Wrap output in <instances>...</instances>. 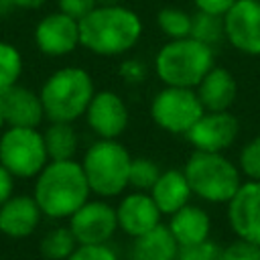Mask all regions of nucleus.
I'll return each mask as SVG.
<instances>
[{
	"label": "nucleus",
	"mask_w": 260,
	"mask_h": 260,
	"mask_svg": "<svg viewBox=\"0 0 260 260\" xmlns=\"http://www.w3.org/2000/svg\"><path fill=\"white\" fill-rule=\"evenodd\" d=\"M140 37L142 18L124 4L95 6L79 20V47L98 57L126 55L138 45Z\"/></svg>",
	"instance_id": "1"
},
{
	"label": "nucleus",
	"mask_w": 260,
	"mask_h": 260,
	"mask_svg": "<svg viewBox=\"0 0 260 260\" xmlns=\"http://www.w3.org/2000/svg\"><path fill=\"white\" fill-rule=\"evenodd\" d=\"M35 179L32 197L43 215L53 219L71 217L91 193L81 162L75 158L49 160Z\"/></svg>",
	"instance_id": "2"
},
{
	"label": "nucleus",
	"mask_w": 260,
	"mask_h": 260,
	"mask_svg": "<svg viewBox=\"0 0 260 260\" xmlns=\"http://www.w3.org/2000/svg\"><path fill=\"white\" fill-rule=\"evenodd\" d=\"M215 65V49L193 37L167 41L152 59L154 75L162 85L195 89L207 71Z\"/></svg>",
	"instance_id": "3"
},
{
	"label": "nucleus",
	"mask_w": 260,
	"mask_h": 260,
	"mask_svg": "<svg viewBox=\"0 0 260 260\" xmlns=\"http://www.w3.org/2000/svg\"><path fill=\"white\" fill-rule=\"evenodd\" d=\"M95 93L91 75L81 67H61L53 71L39 95L43 102L45 118L49 122H75L85 116V110Z\"/></svg>",
	"instance_id": "4"
},
{
	"label": "nucleus",
	"mask_w": 260,
	"mask_h": 260,
	"mask_svg": "<svg viewBox=\"0 0 260 260\" xmlns=\"http://www.w3.org/2000/svg\"><path fill=\"white\" fill-rule=\"evenodd\" d=\"M183 173L195 197L207 203H228L244 183L238 162L223 152L193 150Z\"/></svg>",
	"instance_id": "5"
},
{
	"label": "nucleus",
	"mask_w": 260,
	"mask_h": 260,
	"mask_svg": "<svg viewBox=\"0 0 260 260\" xmlns=\"http://www.w3.org/2000/svg\"><path fill=\"white\" fill-rule=\"evenodd\" d=\"M132 156L120 140L98 138L87 146L81 158V169L85 173L91 193L108 199L126 191L130 177Z\"/></svg>",
	"instance_id": "6"
},
{
	"label": "nucleus",
	"mask_w": 260,
	"mask_h": 260,
	"mask_svg": "<svg viewBox=\"0 0 260 260\" xmlns=\"http://www.w3.org/2000/svg\"><path fill=\"white\" fill-rule=\"evenodd\" d=\"M47 162H49V154L43 132L39 128L8 126V130L2 132L0 165L6 167L12 173V177H20V179L37 177Z\"/></svg>",
	"instance_id": "7"
},
{
	"label": "nucleus",
	"mask_w": 260,
	"mask_h": 260,
	"mask_svg": "<svg viewBox=\"0 0 260 260\" xmlns=\"http://www.w3.org/2000/svg\"><path fill=\"white\" fill-rule=\"evenodd\" d=\"M203 114L205 110L197 91L189 87L162 85V89H158L150 102L152 122L160 130L175 136H185Z\"/></svg>",
	"instance_id": "8"
},
{
	"label": "nucleus",
	"mask_w": 260,
	"mask_h": 260,
	"mask_svg": "<svg viewBox=\"0 0 260 260\" xmlns=\"http://www.w3.org/2000/svg\"><path fill=\"white\" fill-rule=\"evenodd\" d=\"M85 122L98 138L118 140L130 124L128 104L120 93L112 89H100L93 93L85 110Z\"/></svg>",
	"instance_id": "9"
},
{
	"label": "nucleus",
	"mask_w": 260,
	"mask_h": 260,
	"mask_svg": "<svg viewBox=\"0 0 260 260\" xmlns=\"http://www.w3.org/2000/svg\"><path fill=\"white\" fill-rule=\"evenodd\" d=\"M225 41L242 55H260V0H236L223 14Z\"/></svg>",
	"instance_id": "10"
},
{
	"label": "nucleus",
	"mask_w": 260,
	"mask_h": 260,
	"mask_svg": "<svg viewBox=\"0 0 260 260\" xmlns=\"http://www.w3.org/2000/svg\"><path fill=\"white\" fill-rule=\"evenodd\" d=\"M69 230L77 244H108L118 230L116 207L104 199H87L69 217Z\"/></svg>",
	"instance_id": "11"
},
{
	"label": "nucleus",
	"mask_w": 260,
	"mask_h": 260,
	"mask_svg": "<svg viewBox=\"0 0 260 260\" xmlns=\"http://www.w3.org/2000/svg\"><path fill=\"white\" fill-rule=\"evenodd\" d=\"M238 134H240V122L230 110H225V112H205L185 134V138L193 146V150L225 152L236 142Z\"/></svg>",
	"instance_id": "12"
},
{
	"label": "nucleus",
	"mask_w": 260,
	"mask_h": 260,
	"mask_svg": "<svg viewBox=\"0 0 260 260\" xmlns=\"http://www.w3.org/2000/svg\"><path fill=\"white\" fill-rule=\"evenodd\" d=\"M35 45L47 57H65L79 47V20L49 12L35 26Z\"/></svg>",
	"instance_id": "13"
},
{
	"label": "nucleus",
	"mask_w": 260,
	"mask_h": 260,
	"mask_svg": "<svg viewBox=\"0 0 260 260\" xmlns=\"http://www.w3.org/2000/svg\"><path fill=\"white\" fill-rule=\"evenodd\" d=\"M228 221L240 240L260 246V181H244L228 201Z\"/></svg>",
	"instance_id": "14"
},
{
	"label": "nucleus",
	"mask_w": 260,
	"mask_h": 260,
	"mask_svg": "<svg viewBox=\"0 0 260 260\" xmlns=\"http://www.w3.org/2000/svg\"><path fill=\"white\" fill-rule=\"evenodd\" d=\"M116 217H118V228L132 236L138 238L152 228L160 223V209L156 207L154 199L146 191H132L120 199L116 205Z\"/></svg>",
	"instance_id": "15"
},
{
	"label": "nucleus",
	"mask_w": 260,
	"mask_h": 260,
	"mask_svg": "<svg viewBox=\"0 0 260 260\" xmlns=\"http://www.w3.org/2000/svg\"><path fill=\"white\" fill-rule=\"evenodd\" d=\"M0 106L4 114V124L8 126L39 128V124L45 120L41 95L18 83L0 93Z\"/></svg>",
	"instance_id": "16"
},
{
	"label": "nucleus",
	"mask_w": 260,
	"mask_h": 260,
	"mask_svg": "<svg viewBox=\"0 0 260 260\" xmlns=\"http://www.w3.org/2000/svg\"><path fill=\"white\" fill-rule=\"evenodd\" d=\"M41 215L32 195H12L0 205V232L14 240L26 238L39 228Z\"/></svg>",
	"instance_id": "17"
},
{
	"label": "nucleus",
	"mask_w": 260,
	"mask_h": 260,
	"mask_svg": "<svg viewBox=\"0 0 260 260\" xmlns=\"http://www.w3.org/2000/svg\"><path fill=\"white\" fill-rule=\"evenodd\" d=\"M205 112H225L234 106L238 95V83L230 69L213 65L207 75L195 87Z\"/></svg>",
	"instance_id": "18"
},
{
	"label": "nucleus",
	"mask_w": 260,
	"mask_h": 260,
	"mask_svg": "<svg viewBox=\"0 0 260 260\" xmlns=\"http://www.w3.org/2000/svg\"><path fill=\"white\" fill-rule=\"evenodd\" d=\"M150 197L154 199L156 207L160 209L162 215H173L181 207H185L193 195L189 181L183 173V169H167L160 173L156 179L154 187L148 191Z\"/></svg>",
	"instance_id": "19"
},
{
	"label": "nucleus",
	"mask_w": 260,
	"mask_h": 260,
	"mask_svg": "<svg viewBox=\"0 0 260 260\" xmlns=\"http://www.w3.org/2000/svg\"><path fill=\"white\" fill-rule=\"evenodd\" d=\"M169 230L175 236L179 248L195 246V244H201V242L209 240L211 219H209V215L203 207L187 203L185 207H181L179 211H175L171 215Z\"/></svg>",
	"instance_id": "20"
},
{
	"label": "nucleus",
	"mask_w": 260,
	"mask_h": 260,
	"mask_svg": "<svg viewBox=\"0 0 260 260\" xmlns=\"http://www.w3.org/2000/svg\"><path fill=\"white\" fill-rule=\"evenodd\" d=\"M179 244L169 225L158 223L150 232L134 238L130 256L132 260H177Z\"/></svg>",
	"instance_id": "21"
},
{
	"label": "nucleus",
	"mask_w": 260,
	"mask_h": 260,
	"mask_svg": "<svg viewBox=\"0 0 260 260\" xmlns=\"http://www.w3.org/2000/svg\"><path fill=\"white\" fill-rule=\"evenodd\" d=\"M49 160H69L77 152V132L71 122H51L43 130Z\"/></svg>",
	"instance_id": "22"
},
{
	"label": "nucleus",
	"mask_w": 260,
	"mask_h": 260,
	"mask_svg": "<svg viewBox=\"0 0 260 260\" xmlns=\"http://www.w3.org/2000/svg\"><path fill=\"white\" fill-rule=\"evenodd\" d=\"M191 22L193 14L179 6H165L156 12V26L169 41L191 37Z\"/></svg>",
	"instance_id": "23"
},
{
	"label": "nucleus",
	"mask_w": 260,
	"mask_h": 260,
	"mask_svg": "<svg viewBox=\"0 0 260 260\" xmlns=\"http://www.w3.org/2000/svg\"><path fill=\"white\" fill-rule=\"evenodd\" d=\"M191 37L211 49H215L219 43L225 41V30H223V16L207 14V12H193V22H191Z\"/></svg>",
	"instance_id": "24"
},
{
	"label": "nucleus",
	"mask_w": 260,
	"mask_h": 260,
	"mask_svg": "<svg viewBox=\"0 0 260 260\" xmlns=\"http://www.w3.org/2000/svg\"><path fill=\"white\" fill-rule=\"evenodd\" d=\"M77 246L79 244H77L73 232L67 225V228H53V230H49L43 236L39 248H41V254L47 260H67Z\"/></svg>",
	"instance_id": "25"
},
{
	"label": "nucleus",
	"mask_w": 260,
	"mask_h": 260,
	"mask_svg": "<svg viewBox=\"0 0 260 260\" xmlns=\"http://www.w3.org/2000/svg\"><path fill=\"white\" fill-rule=\"evenodd\" d=\"M20 75H22L20 51L10 43L0 41V93L6 91L8 87L16 85Z\"/></svg>",
	"instance_id": "26"
},
{
	"label": "nucleus",
	"mask_w": 260,
	"mask_h": 260,
	"mask_svg": "<svg viewBox=\"0 0 260 260\" xmlns=\"http://www.w3.org/2000/svg\"><path fill=\"white\" fill-rule=\"evenodd\" d=\"M160 173L162 171L156 165V160H152L148 156H136V158H132V165H130L128 187H132L134 191H146L148 193L154 187Z\"/></svg>",
	"instance_id": "27"
},
{
	"label": "nucleus",
	"mask_w": 260,
	"mask_h": 260,
	"mask_svg": "<svg viewBox=\"0 0 260 260\" xmlns=\"http://www.w3.org/2000/svg\"><path fill=\"white\" fill-rule=\"evenodd\" d=\"M238 167L246 181H260V136L250 138L240 148Z\"/></svg>",
	"instance_id": "28"
},
{
	"label": "nucleus",
	"mask_w": 260,
	"mask_h": 260,
	"mask_svg": "<svg viewBox=\"0 0 260 260\" xmlns=\"http://www.w3.org/2000/svg\"><path fill=\"white\" fill-rule=\"evenodd\" d=\"M177 260H223V248L211 240H205L195 246L179 248Z\"/></svg>",
	"instance_id": "29"
},
{
	"label": "nucleus",
	"mask_w": 260,
	"mask_h": 260,
	"mask_svg": "<svg viewBox=\"0 0 260 260\" xmlns=\"http://www.w3.org/2000/svg\"><path fill=\"white\" fill-rule=\"evenodd\" d=\"M67 260H118L108 244H79Z\"/></svg>",
	"instance_id": "30"
},
{
	"label": "nucleus",
	"mask_w": 260,
	"mask_h": 260,
	"mask_svg": "<svg viewBox=\"0 0 260 260\" xmlns=\"http://www.w3.org/2000/svg\"><path fill=\"white\" fill-rule=\"evenodd\" d=\"M223 260H260V246L238 238L223 248Z\"/></svg>",
	"instance_id": "31"
},
{
	"label": "nucleus",
	"mask_w": 260,
	"mask_h": 260,
	"mask_svg": "<svg viewBox=\"0 0 260 260\" xmlns=\"http://www.w3.org/2000/svg\"><path fill=\"white\" fill-rule=\"evenodd\" d=\"M95 6H98L95 0H57L59 12L71 16L75 20H81L83 16H87Z\"/></svg>",
	"instance_id": "32"
},
{
	"label": "nucleus",
	"mask_w": 260,
	"mask_h": 260,
	"mask_svg": "<svg viewBox=\"0 0 260 260\" xmlns=\"http://www.w3.org/2000/svg\"><path fill=\"white\" fill-rule=\"evenodd\" d=\"M146 73H148V71H146V63L140 61V59H134V57L126 59V61L120 65V77H122L126 83H130V85L142 83L144 77H146Z\"/></svg>",
	"instance_id": "33"
},
{
	"label": "nucleus",
	"mask_w": 260,
	"mask_h": 260,
	"mask_svg": "<svg viewBox=\"0 0 260 260\" xmlns=\"http://www.w3.org/2000/svg\"><path fill=\"white\" fill-rule=\"evenodd\" d=\"M191 2H193L195 10L215 14V16H223L236 4V0H191Z\"/></svg>",
	"instance_id": "34"
},
{
	"label": "nucleus",
	"mask_w": 260,
	"mask_h": 260,
	"mask_svg": "<svg viewBox=\"0 0 260 260\" xmlns=\"http://www.w3.org/2000/svg\"><path fill=\"white\" fill-rule=\"evenodd\" d=\"M47 0H0V14L12 10V8H24V10H37Z\"/></svg>",
	"instance_id": "35"
},
{
	"label": "nucleus",
	"mask_w": 260,
	"mask_h": 260,
	"mask_svg": "<svg viewBox=\"0 0 260 260\" xmlns=\"http://www.w3.org/2000/svg\"><path fill=\"white\" fill-rule=\"evenodd\" d=\"M12 189H14V177H12V173L6 167L0 165V205L12 197Z\"/></svg>",
	"instance_id": "36"
},
{
	"label": "nucleus",
	"mask_w": 260,
	"mask_h": 260,
	"mask_svg": "<svg viewBox=\"0 0 260 260\" xmlns=\"http://www.w3.org/2000/svg\"><path fill=\"white\" fill-rule=\"evenodd\" d=\"M98 6H114V4H122V0H95Z\"/></svg>",
	"instance_id": "37"
},
{
	"label": "nucleus",
	"mask_w": 260,
	"mask_h": 260,
	"mask_svg": "<svg viewBox=\"0 0 260 260\" xmlns=\"http://www.w3.org/2000/svg\"><path fill=\"white\" fill-rule=\"evenodd\" d=\"M4 126V114H2V106H0V128Z\"/></svg>",
	"instance_id": "38"
},
{
	"label": "nucleus",
	"mask_w": 260,
	"mask_h": 260,
	"mask_svg": "<svg viewBox=\"0 0 260 260\" xmlns=\"http://www.w3.org/2000/svg\"><path fill=\"white\" fill-rule=\"evenodd\" d=\"M0 260H2V258H0Z\"/></svg>",
	"instance_id": "39"
}]
</instances>
